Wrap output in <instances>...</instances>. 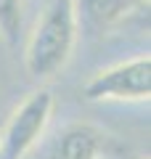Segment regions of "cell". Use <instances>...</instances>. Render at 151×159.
Listing matches in <instances>:
<instances>
[{
    "instance_id": "1",
    "label": "cell",
    "mask_w": 151,
    "mask_h": 159,
    "mask_svg": "<svg viewBox=\"0 0 151 159\" xmlns=\"http://www.w3.org/2000/svg\"><path fill=\"white\" fill-rule=\"evenodd\" d=\"M80 32L77 0H50L34 24L24 48V66L29 77L48 80L58 74L72 58Z\"/></svg>"
},
{
    "instance_id": "2",
    "label": "cell",
    "mask_w": 151,
    "mask_h": 159,
    "mask_svg": "<svg viewBox=\"0 0 151 159\" xmlns=\"http://www.w3.org/2000/svg\"><path fill=\"white\" fill-rule=\"evenodd\" d=\"M85 101H149L151 96V58L135 56L93 74L82 90Z\"/></svg>"
},
{
    "instance_id": "3",
    "label": "cell",
    "mask_w": 151,
    "mask_h": 159,
    "mask_svg": "<svg viewBox=\"0 0 151 159\" xmlns=\"http://www.w3.org/2000/svg\"><path fill=\"white\" fill-rule=\"evenodd\" d=\"M53 117V96L50 90H34L21 101V106L11 114L8 125L0 135V159H24L37 141L43 138Z\"/></svg>"
},
{
    "instance_id": "4",
    "label": "cell",
    "mask_w": 151,
    "mask_h": 159,
    "mask_svg": "<svg viewBox=\"0 0 151 159\" xmlns=\"http://www.w3.org/2000/svg\"><path fill=\"white\" fill-rule=\"evenodd\" d=\"M103 135L93 125H69L56 146V159H101Z\"/></svg>"
},
{
    "instance_id": "5",
    "label": "cell",
    "mask_w": 151,
    "mask_h": 159,
    "mask_svg": "<svg viewBox=\"0 0 151 159\" xmlns=\"http://www.w3.org/2000/svg\"><path fill=\"white\" fill-rule=\"evenodd\" d=\"M130 0H82V11L95 27H112L127 13Z\"/></svg>"
},
{
    "instance_id": "6",
    "label": "cell",
    "mask_w": 151,
    "mask_h": 159,
    "mask_svg": "<svg viewBox=\"0 0 151 159\" xmlns=\"http://www.w3.org/2000/svg\"><path fill=\"white\" fill-rule=\"evenodd\" d=\"M24 29V0H0V37L16 48Z\"/></svg>"
},
{
    "instance_id": "7",
    "label": "cell",
    "mask_w": 151,
    "mask_h": 159,
    "mask_svg": "<svg viewBox=\"0 0 151 159\" xmlns=\"http://www.w3.org/2000/svg\"><path fill=\"white\" fill-rule=\"evenodd\" d=\"M146 159H149V157H146Z\"/></svg>"
}]
</instances>
